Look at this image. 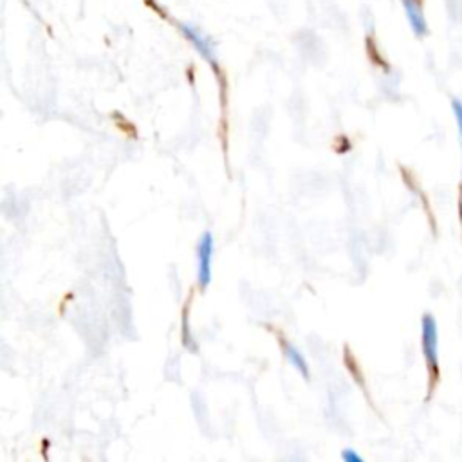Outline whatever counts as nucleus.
I'll return each mask as SVG.
<instances>
[{
  "label": "nucleus",
  "mask_w": 462,
  "mask_h": 462,
  "mask_svg": "<svg viewBox=\"0 0 462 462\" xmlns=\"http://www.w3.org/2000/svg\"><path fill=\"white\" fill-rule=\"evenodd\" d=\"M420 341H422V354L426 359V366L430 372V384H433L439 377V328L437 321L431 314H424L420 321Z\"/></svg>",
  "instance_id": "obj_1"
},
{
  "label": "nucleus",
  "mask_w": 462,
  "mask_h": 462,
  "mask_svg": "<svg viewBox=\"0 0 462 462\" xmlns=\"http://www.w3.org/2000/svg\"><path fill=\"white\" fill-rule=\"evenodd\" d=\"M215 251L213 235L209 231L202 233L197 244V289L206 291L211 283V258Z\"/></svg>",
  "instance_id": "obj_2"
},
{
  "label": "nucleus",
  "mask_w": 462,
  "mask_h": 462,
  "mask_svg": "<svg viewBox=\"0 0 462 462\" xmlns=\"http://www.w3.org/2000/svg\"><path fill=\"white\" fill-rule=\"evenodd\" d=\"M179 29L182 31V34L186 36V40H189L193 43V47L199 51V54L211 63V67L217 70V58H215V45L213 40L209 36H206L204 32H200L199 27L191 25V23H179Z\"/></svg>",
  "instance_id": "obj_3"
},
{
  "label": "nucleus",
  "mask_w": 462,
  "mask_h": 462,
  "mask_svg": "<svg viewBox=\"0 0 462 462\" xmlns=\"http://www.w3.org/2000/svg\"><path fill=\"white\" fill-rule=\"evenodd\" d=\"M269 330H273V334L276 336V339H278V345H280V348H282V352H283V357L305 377V379H310V370H309V365H307V361H305V357H303V354L283 336V332L282 330H278V328H273V327H267Z\"/></svg>",
  "instance_id": "obj_4"
},
{
  "label": "nucleus",
  "mask_w": 462,
  "mask_h": 462,
  "mask_svg": "<svg viewBox=\"0 0 462 462\" xmlns=\"http://www.w3.org/2000/svg\"><path fill=\"white\" fill-rule=\"evenodd\" d=\"M402 7L408 18V23L411 27V31L415 32V36L422 38L428 34V23H426V16L422 11V0H402Z\"/></svg>",
  "instance_id": "obj_5"
},
{
  "label": "nucleus",
  "mask_w": 462,
  "mask_h": 462,
  "mask_svg": "<svg viewBox=\"0 0 462 462\" xmlns=\"http://www.w3.org/2000/svg\"><path fill=\"white\" fill-rule=\"evenodd\" d=\"M191 301H193V291H189V294H188V298H186V301H184V307H182V332H180V337H182L184 348H189L191 352H197V343L193 341L191 332H189V325H188Z\"/></svg>",
  "instance_id": "obj_6"
},
{
  "label": "nucleus",
  "mask_w": 462,
  "mask_h": 462,
  "mask_svg": "<svg viewBox=\"0 0 462 462\" xmlns=\"http://www.w3.org/2000/svg\"><path fill=\"white\" fill-rule=\"evenodd\" d=\"M343 363H345L346 370L352 374V377L356 379V383H357L361 388H365L363 374H361V370H359V366H357V361H356L352 350L348 348V345H345V348H343Z\"/></svg>",
  "instance_id": "obj_7"
},
{
  "label": "nucleus",
  "mask_w": 462,
  "mask_h": 462,
  "mask_svg": "<svg viewBox=\"0 0 462 462\" xmlns=\"http://www.w3.org/2000/svg\"><path fill=\"white\" fill-rule=\"evenodd\" d=\"M112 119L116 123V128L125 134L128 139H137V128L134 123H130L123 114L119 112H112Z\"/></svg>",
  "instance_id": "obj_8"
},
{
  "label": "nucleus",
  "mask_w": 462,
  "mask_h": 462,
  "mask_svg": "<svg viewBox=\"0 0 462 462\" xmlns=\"http://www.w3.org/2000/svg\"><path fill=\"white\" fill-rule=\"evenodd\" d=\"M451 108L455 114V121L458 126V135H460V143H462V101L460 99H453L451 101Z\"/></svg>",
  "instance_id": "obj_9"
},
{
  "label": "nucleus",
  "mask_w": 462,
  "mask_h": 462,
  "mask_svg": "<svg viewBox=\"0 0 462 462\" xmlns=\"http://www.w3.org/2000/svg\"><path fill=\"white\" fill-rule=\"evenodd\" d=\"M334 141H337V143H332V150L336 153H345L350 150V141L346 135H337Z\"/></svg>",
  "instance_id": "obj_10"
},
{
  "label": "nucleus",
  "mask_w": 462,
  "mask_h": 462,
  "mask_svg": "<svg viewBox=\"0 0 462 462\" xmlns=\"http://www.w3.org/2000/svg\"><path fill=\"white\" fill-rule=\"evenodd\" d=\"M341 458H343L345 462H363V457L357 455L354 449H345V451L341 453Z\"/></svg>",
  "instance_id": "obj_11"
}]
</instances>
